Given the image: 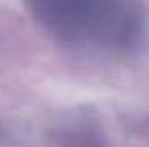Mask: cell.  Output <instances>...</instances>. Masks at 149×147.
<instances>
[{
	"mask_svg": "<svg viewBox=\"0 0 149 147\" xmlns=\"http://www.w3.org/2000/svg\"><path fill=\"white\" fill-rule=\"evenodd\" d=\"M38 14L54 23L81 24L116 12L123 0H26Z\"/></svg>",
	"mask_w": 149,
	"mask_h": 147,
	"instance_id": "1",
	"label": "cell"
}]
</instances>
